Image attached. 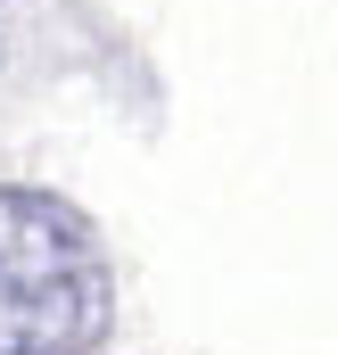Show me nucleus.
<instances>
[{"label": "nucleus", "mask_w": 338, "mask_h": 355, "mask_svg": "<svg viewBox=\"0 0 338 355\" xmlns=\"http://www.w3.org/2000/svg\"><path fill=\"white\" fill-rule=\"evenodd\" d=\"M107 314L116 272L83 207L0 182V355H91Z\"/></svg>", "instance_id": "obj_1"}]
</instances>
